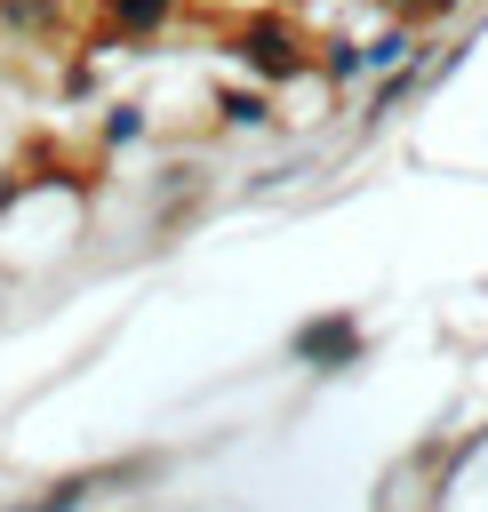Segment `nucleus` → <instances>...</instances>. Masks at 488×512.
<instances>
[{"mask_svg": "<svg viewBox=\"0 0 488 512\" xmlns=\"http://www.w3.org/2000/svg\"><path fill=\"white\" fill-rule=\"evenodd\" d=\"M120 16H128V24H152V16H160V0H120Z\"/></svg>", "mask_w": 488, "mask_h": 512, "instance_id": "f257e3e1", "label": "nucleus"}]
</instances>
